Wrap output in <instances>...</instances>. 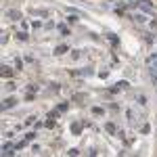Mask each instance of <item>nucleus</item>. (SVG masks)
<instances>
[{
	"label": "nucleus",
	"instance_id": "obj_1",
	"mask_svg": "<svg viewBox=\"0 0 157 157\" xmlns=\"http://www.w3.org/2000/svg\"><path fill=\"white\" fill-rule=\"evenodd\" d=\"M147 65H149V71L153 73V80L157 78V55H151L147 59Z\"/></svg>",
	"mask_w": 157,
	"mask_h": 157
},
{
	"label": "nucleus",
	"instance_id": "obj_2",
	"mask_svg": "<svg viewBox=\"0 0 157 157\" xmlns=\"http://www.w3.org/2000/svg\"><path fill=\"white\" fill-rule=\"evenodd\" d=\"M15 105H17V98H15V97H6L4 101H2L0 109H2V111H6V109H13Z\"/></svg>",
	"mask_w": 157,
	"mask_h": 157
},
{
	"label": "nucleus",
	"instance_id": "obj_3",
	"mask_svg": "<svg viewBox=\"0 0 157 157\" xmlns=\"http://www.w3.org/2000/svg\"><path fill=\"white\" fill-rule=\"evenodd\" d=\"M128 86H130V84H128L126 80H120L115 86H111V88H109V92H111V94H115V92H120V90H126Z\"/></svg>",
	"mask_w": 157,
	"mask_h": 157
},
{
	"label": "nucleus",
	"instance_id": "obj_4",
	"mask_svg": "<svg viewBox=\"0 0 157 157\" xmlns=\"http://www.w3.org/2000/svg\"><path fill=\"white\" fill-rule=\"evenodd\" d=\"M136 6L140 9V11H147V13H153V4L149 2V0H136Z\"/></svg>",
	"mask_w": 157,
	"mask_h": 157
},
{
	"label": "nucleus",
	"instance_id": "obj_5",
	"mask_svg": "<svg viewBox=\"0 0 157 157\" xmlns=\"http://www.w3.org/2000/svg\"><path fill=\"white\" fill-rule=\"evenodd\" d=\"M82 128H84V121H82V124H80V121H73L69 130H71L73 136H80V134H82Z\"/></svg>",
	"mask_w": 157,
	"mask_h": 157
},
{
	"label": "nucleus",
	"instance_id": "obj_6",
	"mask_svg": "<svg viewBox=\"0 0 157 157\" xmlns=\"http://www.w3.org/2000/svg\"><path fill=\"white\" fill-rule=\"evenodd\" d=\"M6 17H9L11 21H19V19H23V15H21L19 11H15V9H9V11H6Z\"/></svg>",
	"mask_w": 157,
	"mask_h": 157
},
{
	"label": "nucleus",
	"instance_id": "obj_7",
	"mask_svg": "<svg viewBox=\"0 0 157 157\" xmlns=\"http://www.w3.org/2000/svg\"><path fill=\"white\" fill-rule=\"evenodd\" d=\"M0 75L6 80V78H13V69L6 65V63H2V67H0Z\"/></svg>",
	"mask_w": 157,
	"mask_h": 157
},
{
	"label": "nucleus",
	"instance_id": "obj_8",
	"mask_svg": "<svg viewBox=\"0 0 157 157\" xmlns=\"http://www.w3.org/2000/svg\"><path fill=\"white\" fill-rule=\"evenodd\" d=\"M73 101H75L78 105H84L86 101H88V94H84V92H75V94H73Z\"/></svg>",
	"mask_w": 157,
	"mask_h": 157
},
{
	"label": "nucleus",
	"instance_id": "obj_9",
	"mask_svg": "<svg viewBox=\"0 0 157 157\" xmlns=\"http://www.w3.org/2000/svg\"><path fill=\"white\" fill-rule=\"evenodd\" d=\"M67 46H65V44H59V46H57V48H55V55H57V57H61V55H65V52H67Z\"/></svg>",
	"mask_w": 157,
	"mask_h": 157
},
{
	"label": "nucleus",
	"instance_id": "obj_10",
	"mask_svg": "<svg viewBox=\"0 0 157 157\" xmlns=\"http://www.w3.org/2000/svg\"><path fill=\"white\" fill-rule=\"evenodd\" d=\"M107 38H109V40H111V44H113V46H117V44H120V38L115 36L113 32H107Z\"/></svg>",
	"mask_w": 157,
	"mask_h": 157
},
{
	"label": "nucleus",
	"instance_id": "obj_11",
	"mask_svg": "<svg viewBox=\"0 0 157 157\" xmlns=\"http://www.w3.org/2000/svg\"><path fill=\"white\" fill-rule=\"evenodd\" d=\"M55 124H57V117H48V120L44 121V128H48V130H52V128H55Z\"/></svg>",
	"mask_w": 157,
	"mask_h": 157
},
{
	"label": "nucleus",
	"instance_id": "obj_12",
	"mask_svg": "<svg viewBox=\"0 0 157 157\" xmlns=\"http://www.w3.org/2000/svg\"><path fill=\"white\" fill-rule=\"evenodd\" d=\"M17 40H21V42H27V40H29V34H27V32H17Z\"/></svg>",
	"mask_w": 157,
	"mask_h": 157
},
{
	"label": "nucleus",
	"instance_id": "obj_13",
	"mask_svg": "<svg viewBox=\"0 0 157 157\" xmlns=\"http://www.w3.org/2000/svg\"><path fill=\"white\" fill-rule=\"evenodd\" d=\"M105 130H107L109 134H117V128H115V124H111V121H109L107 126H105Z\"/></svg>",
	"mask_w": 157,
	"mask_h": 157
},
{
	"label": "nucleus",
	"instance_id": "obj_14",
	"mask_svg": "<svg viewBox=\"0 0 157 157\" xmlns=\"http://www.w3.org/2000/svg\"><path fill=\"white\" fill-rule=\"evenodd\" d=\"M57 27H59L61 36H67V34H69V29H67V25H57Z\"/></svg>",
	"mask_w": 157,
	"mask_h": 157
},
{
	"label": "nucleus",
	"instance_id": "obj_15",
	"mask_svg": "<svg viewBox=\"0 0 157 157\" xmlns=\"http://www.w3.org/2000/svg\"><path fill=\"white\" fill-rule=\"evenodd\" d=\"M34 138H36V130H32V132H27V134H25V140H29V143H32Z\"/></svg>",
	"mask_w": 157,
	"mask_h": 157
},
{
	"label": "nucleus",
	"instance_id": "obj_16",
	"mask_svg": "<svg viewBox=\"0 0 157 157\" xmlns=\"http://www.w3.org/2000/svg\"><path fill=\"white\" fill-rule=\"evenodd\" d=\"M92 113H94V115H105V109H101V107H92Z\"/></svg>",
	"mask_w": 157,
	"mask_h": 157
},
{
	"label": "nucleus",
	"instance_id": "obj_17",
	"mask_svg": "<svg viewBox=\"0 0 157 157\" xmlns=\"http://www.w3.org/2000/svg\"><path fill=\"white\" fill-rule=\"evenodd\" d=\"M57 109H59L61 113H65V111L69 109V103H61V105H59V107H57Z\"/></svg>",
	"mask_w": 157,
	"mask_h": 157
},
{
	"label": "nucleus",
	"instance_id": "obj_18",
	"mask_svg": "<svg viewBox=\"0 0 157 157\" xmlns=\"http://www.w3.org/2000/svg\"><path fill=\"white\" fill-rule=\"evenodd\" d=\"M136 101H138L140 105H145V103H147V97H145V94H138V97H136Z\"/></svg>",
	"mask_w": 157,
	"mask_h": 157
},
{
	"label": "nucleus",
	"instance_id": "obj_19",
	"mask_svg": "<svg viewBox=\"0 0 157 157\" xmlns=\"http://www.w3.org/2000/svg\"><path fill=\"white\" fill-rule=\"evenodd\" d=\"M0 42H2V44L9 42V32H2V40H0Z\"/></svg>",
	"mask_w": 157,
	"mask_h": 157
},
{
	"label": "nucleus",
	"instance_id": "obj_20",
	"mask_svg": "<svg viewBox=\"0 0 157 157\" xmlns=\"http://www.w3.org/2000/svg\"><path fill=\"white\" fill-rule=\"evenodd\" d=\"M134 19H136L138 23H145V21H147V19H145V17H143V15H134Z\"/></svg>",
	"mask_w": 157,
	"mask_h": 157
},
{
	"label": "nucleus",
	"instance_id": "obj_21",
	"mask_svg": "<svg viewBox=\"0 0 157 157\" xmlns=\"http://www.w3.org/2000/svg\"><path fill=\"white\" fill-rule=\"evenodd\" d=\"M32 15H42V17H46L48 11H32Z\"/></svg>",
	"mask_w": 157,
	"mask_h": 157
},
{
	"label": "nucleus",
	"instance_id": "obj_22",
	"mask_svg": "<svg viewBox=\"0 0 157 157\" xmlns=\"http://www.w3.org/2000/svg\"><path fill=\"white\" fill-rule=\"evenodd\" d=\"M34 121H36V115H29V117H27V120H25V124H27V126H29V124H34Z\"/></svg>",
	"mask_w": 157,
	"mask_h": 157
},
{
	"label": "nucleus",
	"instance_id": "obj_23",
	"mask_svg": "<svg viewBox=\"0 0 157 157\" xmlns=\"http://www.w3.org/2000/svg\"><path fill=\"white\" fill-rule=\"evenodd\" d=\"M149 132H151V126L145 124V126H143V134H149Z\"/></svg>",
	"mask_w": 157,
	"mask_h": 157
},
{
	"label": "nucleus",
	"instance_id": "obj_24",
	"mask_svg": "<svg viewBox=\"0 0 157 157\" xmlns=\"http://www.w3.org/2000/svg\"><path fill=\"white\" fill-rule=\"evenodd\" d=\"M6 90H9V92H11V90H15V82H9V84H6Z\"/></svg>",
	"mask_w": 157,
	"mask_h": 157
},
{
	"label": "nucleus",
	"instance_id": "obj_25",
	"mask_svg": "<svg viewBox=\"0 0 157 157\" xmlns=\"http://www.w3.org/2000/svg\"><path fill=\"white\" fill-rule=\"evenodd\" d=\"M32 27H34V29H40V27H42V23H40V21H34V23H32Z\"/></svg>",
	"mask_w": 157,
	"mask_h": 157
},
{
	"label": "nucleus",
	"instance_id": "obj_26",
	"mask_svg": "<svg viewBox=\"0 0 157 157\" xmlns=\"http://www.w3.org/2000/svg\"><path fill=\"white\" fill-rule=\"evenodd\" d=\"M15 63H17V69H23V61H21V59H17Z\"/></svg>",
	"mask_w": 157,
	"mask_h": 157
},
{
	"label": "nucleus",
	"instance_id": "obj_27",
	"mask_svg": "<svg viewBox=\"0 0 157 157\" xmlns=\"http://www.w3.org/2000/svg\"><path fill=\"white\" fill-rule=\"evenodd\" d=\"M78 153H80L78 149H69V151H67V155H78Z\"/></svg>",
	"mask_w": 157,
	"mask_h": 157
},
{
	"label": "nucleus",
	"instance_id": "obj_28",
	"mask_svg": "<svg viewBox=\"0 0 157 157\" xmlns=\"http://www.w3.org/2000/svg\"><path fill=\"white\" fill-rule=\"evenodd\" d=\"M107 75H109V71H98V78H103V80H105Z\"/></svg>",
	"mask_w": 157,
	"mask_h": 157
}]
</instances>
